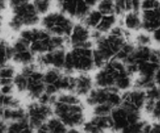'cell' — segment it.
<instances>
[{
  "mask_svg": "<svg viewBox=\"0 0 160 133\" xmlns=\"http://www.w3.org/2000/svg\"><path fill=\"white\" fill-rule=\"evenodd\" d=\"M130 32L121 25L116 26L108 34L102 35L92 31L93 58L95 69H100L116 58L120 50L131 40Z\"/></svg>",
  "mask_w": 160,
  "mask_h": 133,
  "instance_id": "6da1fadb",
  "label": "cell"
},
{
  "mask_svg": "<svg viewBox=\"0 0 160 133\" xmlns=\"http://www.w3.org/2000/svg\"><path fill=\"white\" fill-rule=\"evenodd\" d=\"M53 116L59 118L68 129H79L86 121V108L81 97L70 92L56 97L52 105Z\"/></svg>",
  "mask_w": 160,
  "mask_h": 133,
  "instance_id": "7a4b0ae2",
  "label": "cell"
},
{
  "mask_svg": "<svg viewBox=\"0 0 160 133\" xmlns=\"http://www.w3.org/2000/svg\"><path fill=\"white\" fill-rule=\"evenodd\" d=\"M95 87L113 89L120 93L131 90L134 76L123 62L114 59L98 69L93 77Z\"/></svg>",
  "mask_w": 160,
  "mask_h": 133,
  "instance_id": "3957f363",
  "label": "cell"
},
{
  "mask_svg": "<svg viewBox=\"0 0 160 133\" xmlns=\"http://www.w3.org/2000/svg\"><path fill=\"white\" fill-rule=\"evenodd\" d=\"M18 37L29 45L33 54L36 56L57 49L66 48L67 38L52 36L42 27H31L23 30Z\"/></svg>",
  "mask_w": 160,
  "mask_h": 133,
  "instance_id": "277c9868",
  "label": "cell"
},
{
  "mask_svg": "<svg viewBox=\"0 0 160 133\" xmlns=\"http://www.w3.org/2000/svg\"><path fill=\"white\" fill-rule=\"evenodd\" d=\"M12 11V17L8 26L15 32H20L27 28L34 27L40 23L41 18L34 8L33 2L12 0L9 3Z\"/></svg>",
  "mask_w": 160,
  "mask_h": 133,
  "instance_id": "5b68a950",
  "label": "cell"
},
{
  "mask_svg": "<svg viewBox=\"0 0 160 133\" xmlns=\"http://www.w3.org/2000/svg\"><path fill=\"white\" fill-rule=\"evenodd\" d=\"M95 69L92 44L67 50L62 71L69 74L89 73Z\"/></svg>",
  "mask_w": 160,
  "mask_h": 133,
  "instance_id": "8992f818",
  "label": "cell"
},
{
  "mask_svg": "<svg viewBox=\"0 0 160 133\" xmlns=\"http://www.w3.org/2000/svg\"><path fill=\"white\" fill-rule=\"evenodd\" d=\"M41 27L56 37L67 38L74 26L72 19L60 11H50L41 18Z\"/></svg>",
  "mask_w": 160,
  "mask_h": 133,
  "instance_id": "52a82bcc",
  "label": "cell"
},
{
  "mask_svg": "<svg viewBox=\"0 0 160 133\" xmlns=\"http://www.w3.org/2000/svg\"><path fill=\"white\" fill-rule=\"evenodd\" d=\"M20 71L26 76V90L24 94L31 101H38L45 92L44 70L36 63L23 66Z\"/></svg>",
  "mask_w": 160,
  "mask_h": 133,
  "instance_id": "ba28073f",
  "label": "cell"
},
{
  "mask_svg": "<svg viewBox=\"0 0 160 133\" xmlns=\"http://www.w3.org/2000/svg\"><path fill=\"white\" fill-rule=\"evenodd\" d=\"M122 93L113 89L95 87L85 97V103L92 108L97 105L107 104L112 108L121 104Z\"/></svg>",
  "mask_w": 160,
  "mask_h": 133,
  "instance_id": "9c48e42d",
  "label": "cell"
},
{
  "mask_svg": "<svg viewBox=\"0 0 160 133\" xmlns=\"http://www.w3.org/2000/svg\"><path fill=\"white\" fill-rule=\"evenodd\" d=\"M111 123V132L119 133L131 124L142 120V112L129 110L123 106L116 107L109 115Z\"/></svg>",
  "mask_w": 160,
  "mask_h": 133,
  "instance_id": "30bf717a",
  "label": "cell"
},
{
  "mask_svg": "<svg viewBox=\"0 0 160 133\" xmlns=\"http://www.w3.org/2000/svg\"><path fill=\"white\" fill-rule=\"evenodd\" d=\"M27 121L34 129L45 124L53 116L52 107L38 101H31L25 107Z\"/></svg>",
  "mask_w": 160,
  "mask_h": 133,
  "instance_id": "8fae6325",
  "label": "cell"
},
{
  "mask_svg": "<svg viewBox=\"0 0 160 133\" xmlns=\"http://www.w3.org/2000/svg\"><path fill=\"white\" fill-rule=\"evenodd\" d=\"M66 48L54 50L49 52L45 53L43 55L37 56L35 63L41 69H63L65 64Z\"/></svg>",
  "mask_w": 160,
  "mask_h": 133,
  "instance_id": "7c38bea8",
  "label": "cell"
},
{
  "mask_svg": "<svg viewBox=\"0 0 160 133\" xmlns=\"http://www.w3.org/2000/svg\"><path fill=\"white\" fill-rule=\"evenodd\" d=\"M12 60L17 65L23 66L35 63L36 56L33 54L29 45L17 37L12 43Z\"/></svg>",
  "mask_w": 160,
  "mask_h": 133,
  "instance_id": "4fadbf2b",
  "label": "cell"
},
{
  "mask_svg": "<svg viewBox=\"0 0 160 133\" xmlns=\"http://www.w3.org/2000/svg\"><path fill=\"white\" fill-rule=\"evenodd\" d=\"M146 101V93L143 90L131 88L122 93V101L120 105L129 110L142 112Z\"/></svg>",
  "mask_w": 160,
  "mask_h": 133,
  "instance_id": "5bb4252c",
  "label": "cell"
},
{
  "mask_svg": "<svg viewBox=\"0 0 160 133\" xmlns=\"http://www.w3.org/2000/svg\"><path fill=\"white\" fill-rule=\"evenodd\" d=\"M67 40V45H70V48L92 44V31L84 26L81 22H78L74 24Z\"/></svg>",
  "mask_w": 160,
  "mask_h": 133,
  "instance_id": "9a60e30c",
  "label": "cell"
},
{
  "mask_svg": "<svg viewBox=\"0 0 160 133\" xmlns=\"http://www.w3.org/2000/svg\"><path fill=\"white\" fill-rule=\"evenodd\" d=\"M84 133H107L111 132V123L109 116L92 115L86 119L82 126Z\"/></svg>",
  "mask_w": 160,
  "mask_h": 133,
  "instance_id": "2e32d148",
  "label": "cell"
},
{
  "mask_svg": "<svg viewBox=\"0 0 160 133\" xmlns=\"http://www.w3.org/2000/svg\"><path fill=\"white\" fill-rule=\"evenodd\" d=\"M95 87L93 76L89 73H80L74 75V82L72 93L79 97H85Z\"/></svg>",
  "mask_w": 160,
  "mask_h": 133,
  "instance_id": "e0dca14e",
  "label": "cell"
},
{
  "mask_svg": "<svg viewBox=\"0 0 160 133\" xmlns=\"http://www.w3.org/2000/svg\"><path fill=\"white\" fill-rule=\"evenodd\" d=\"M142 29L147 33H152L160 27V4L157 8L141 11Z\"/></svg>",
  "mask_w": 160,
  "mask_h": 133,
  "instance_id": "ac0fdd59",
  "label": "cell"
},
{
  "mask_svg": "<svg viewBox=\"0 0 160 133\" xmlns=\"http://www.w3.org/2000/svg\"><path fill=\"white\" fill-rule=\"evenodd\" d=\"M122 26L128 32L138 31L142 29V20L140 12H128L122 17Z\"/></svg>",
  "mask_w": 160,
  "mask_h": 133,
  "instance_id": "d6986e66",
  "label": "cell"
},
{
  "mask_svg": "<svg viewBox=\"0 0 160 133\" xmlns=\"http://www.w3.org/2000/svg\"><path fill=\"white\" fill-rule=\"evenodd\" d=\"M2 120L7 124L13 121H21L27 119L25 107H19L17 108H4L2 109Z\"/></svg>",
  "mask_w": 160,
  "mask_h": 133,
  "instance_id": "ffe728a7",
  "label": "cell"
},
{
  "mask_svg": "<svg viewBox=\"0 0 160 133\" xmlns=\"http://www.w3.org/2000/svg\"><path fill=\"white\" fill-rule=\"evenodd\" d=\"M117 23H118V17L115 14L103 16L99 24L94 30V31H96L99 34L104 35L110 32L116 26L118 25Z\"/></svg>",
  "mask_w": 160,
  "mask_h": 133,
  "instance_id": "44dd1931",
  "label": "cell"
},
{
  "mask_svg": "<svg viewBox=\"0 0 160 133\" xmlns=\"http://www.w3.org/2000/svg\"><path fill=\"white\" fill-rule=\"evenodd\" d=\"M17 73L15 67L12 65L7 64L0 67V87L13 85V79Z\"/></svg>",
  "mask_w": 160,
  "mask_h": 133,
  "instance_id": "7402d4cb",
  "label": "cell"
},
{
  "mask_svg": "<svg viewBox=\"0 0 160 133\" xmlns=\"http://www.w3.org/2000/svg\"><path fill=\"white\" fill-rule=\"evenodd\" d=\"M6 133H34V129L25 119L7 123Z\"/></svg>",
  "mask_w": 160,
  "mask_h": 133,
  "instance_id": "603a6c76",
  "label": "cell"
},
{
  "mask_svg": "<svg viewBox=\"0 0 160 133\" xmlns=\"http://www.w3.org/2000/svg\"><path fill=\"white\" fill-rule=\"evenodd\" d=\"M12 44L6 39L0 38V67L9 64L12 60Z\"/></svg>",
  "mask_w": 160,
  "mask_h": 133,
  "instance_id": "cb8c5ba5",
  "label": "cell"
},
{
  "mask_svg": "<svg viewBox=\"0 0 160 133\" xmlns=\"http://www.w3.org/2000/svg\"><path fill=\"white\" fill-rule=\"evenodd\" d=\"M102 17V14L98 9H95V7L88 12V14L85 17V18L81 21V23H82L84 26H87L89 30L94 31V30L98 26V25L99 24Z\"/></svg>",
  "mask_w": 160,
  "mask_h": 133,
  "instance_id": "d4e9b609",
  "label": "cell"
},
{
  "mask_svg": "<svg viewBox=\"0 0 160 133\" xmlns=\"http://www.w3.org/2000/svg\"><path fill=\"white\" fill-rule=\"evenodd\" d=\"M21 107L20 100L13 94L5 95L0 93V108H17Z\"/></svg>",
  "mask_w": 160,
  "mask_h": 133,
  "instance_id": "484cf974",
  "label": "cell"
},
{
  "mask_svg": "<svg viewBox=\"0 0 160 133\" xmlns=\"http://www.w3.org/2000/svg\"><path fill=\"white\" fill-rule=\"evenodd\" d=\"M51 133H66L68 128L56 117L52 116L45 123Z\"/></svg>",
  "mask_w": 160,
  "mask_h": 133,
  "instance_id": "4316f807",
  "label": "cell"
},
{
  "mask_svg": "<svg viewBox=\"0 0 160 133\" xmlns=\"http://www.w3.org/2000/svg\"><path fill=\"white\" fill-rule=\"evenodd\" d=\"M95 9H98L103 16L115 14L114 1H111V0L98 1L96 6H95Z\"/></svg>",
  "mask_w": 160,
  "mask_h": 133,
  "instance_id": "83f0119b",
  "label": "cell"
},
{
  "mask_svg": "<svg viewBox=\"0 0 160 133\" xmlns=\"http://www.w3.org/2000/svg\"><path fill=\"white\" fill-rule=\"evenodd\" d=\"M34 8L38 13L40 15V17L46 15L47 13L50 12L52 7V2L48 1V0H36L33 1Z\"/></svg>",
  "mask_w": 160,
  "mask_h": 133,
  "instance_id": "f1b7e54d",
  "label": "cell"
},
{
  "mask_svg": "<svg viewBox=\"0 0 160 133\" xmlns=\"http://www.w3.org/2000/svg\"><path fill=\"white\" fill-rule=\"evenodd\" d=\"M152 41V36L147 32H139L134 38V45L136 46H150Z\"/></svg>",
  "mask_w": 160,
  "mask_h": 133,
  "instance_id": "f546056e",
  "label": "cell"
},
{
  "mask_svg": "<svg viewBox=\"0 0 160 133\" xmlns=\"http://www.w3.org/2000/svg\"><path fill=\"white\" fill-rule=\"evenodd\" d=\"M145 123H146V121L142 119L138 122L129 125L119 133H143V129Z\"/></svg>",
  "mask_w": 160,
  "mask_h": 133,
  "instance_id": "4dcf8cb0",
  "label": "cell"
},
{
  "mask_svg": "<svg viewBox=\"0 0 160 133\" xmlns=\"http://www.w3.org/2000/svg\"><path fill=\"white\" fill-rule=\"evenodd\" d=\"M112 107L107 104H102L97 105L92 107V115H98V116H109L112 110Z\"/></svg>",
  "mask_w": 160,
  "mask_h": 133,
  "instance_id": "1f68e13d",
  "label": "cell"
},
{
  "mask_svg": "<svg viewBox=\"0 0 160 133\" xmlns=\"http://www.w3.org/2000/svg\"><path fill=\"white\" fill-rule=\"evenodd\" d=\"M146 93V99L151 100V101H157L160 98V87L157 86H153L150 88L145 90Z\"/></svg>",
  "mask_w": 160,
  "mask_h": 133,
  "instance_id": "d6a6232c",
  "label": "cell"
},
{
  "mask_svg": "<svg viewBox=\"0 0 160 133\" xmlns=\"http://www.w3.org/2000/svg\"><path fill=\"white\" fill-rule=\"evenodd\" d=\"M160 2L153 1V0H145L141 2V11L150 10L157 8L159 6ZM140 11V12H141Z\"/></svg>",
  "mask_w": 160,
  "mask_h": 133,
  "instance_id": "836d02e7",
  "label": "cell"
},
{
  "mask_svg": "<svg viewBox=\"0 0 160 133\" xmlns=\"http://www.w3.org/2000/svg\"><path fill=\"white\" fill-rule=\"evenodd\" d=\"M150 115L153 119L156 120L157 121H160V98L155 102L154 108Z\"/></svg>",
  "mask_w": 160,
  "mask_h": 133,
  "instance_id": "e575fe53",
  "label": "cell"
},
{
  "mask_svg": "<svg viewBox=\"0 0 160 133\" xmlns=\"http://www.w3.org/2000/svg\"><path fill=\"white\" fill-rule=\"evenodd\" d=\"M152 38V40H154L155 42L160 44V27L156 29L155 31H153Z\"/></svg>",
  "mask_w": 160,
  "mask_h": 133,
  "instance_id": "d590c367",
  "label": "cell"
},
{
  "mask_svg": "<svg viewBox=\"0 0 160 133\" xmlns=\"http://www.w3.org/2000/svg\"><path fill=\"white\" fill-rule=\"evenodd\" d=\"M150 133H160V121L151 124V130Z\"/></svg>",
  "mask_w": 160,
  "mask_h": 133,
  "instance_id": "8d00e7d4",
  "label": "cell"
},
{
  "mask_svg": "<svg viewBox=\"0 0 160 133\" xmlns=\"http://www.w3.org/2000/svg\"><path fill=\"white\" fill-rule=\"evenodd\" d=\"M34 133H51L45 124L34 129Z\"/></svg>",
  "mask_w": 160,
  "mask_h": 133,
  "instance_id": "74e56055",
  "label": "cell"
},
{
  "mask_svg": "<svg viewBox=\"0 0 160 133\" xmlns=\"http://www.w3.org/2000/svg\"><path fill=\"white\" fill-rule=\"evenodd\" d=\"M153 80H154L155 85L160 87V68L156 71V73H155Z\"/></svg>",
  "mask_w": 160,
  "mask_h": 133,
  "instance_id": "f35d334b",
  "label": "cell"
},
{
  "mask_svg": "<svg viewBox=\"0 0 160 133\" xmlns=\"http://www.w3.org/2000/svg\"><path fill=\"white\" fill-rule=\"evenodd\" d=\"M6 124L2 120H0V133H6Z\"/></svg>",
  "mask_w": 160,
  "mask_h": 133,
  "instance_id": "ab89813d",
  "label": "cell"
},
{
  "mask_svg": "<svg viewBox=\"0 0 160 133\" xmlns=\"http://www.w3.org/2000/svg\"><path fill=\"white\" fill-rule=\"evenodd\" d=\"M6 6H7V2H6L0 1V14L6 9Z\"/></svg>",
  "mask_w": 160,
  "mask_h": 133,
  "instance_id": "60d3db41",
  "label": "cell"
},
{
  "mask_svg": "<svg viewBox=\"0 0 160 133\" xmlns=\"http://www.w3.org/2000/svg\"><path fill=\"white\" fill-rule=\"evenodd\" d=\"M66 133H84L82 130H80L79 129H68Z\"/></svg>",
  "mask_w": 160,
  "mask_h": 133,
  "instance_id": "b9f144b4",
  "label": "cell"
},
{
  "mask_svg": "<svg viewBox=\"0 0 160 133\" xmlns=\"http://www.w3.org/2000/svg\"><path fill=\"white\" fill-rule=\"evenodd\" d=\"M2 17L0 15V33H1V28H2Z\"/></svg>",
  "mask_w": 160,
  "mask_h": 133,
  "instance_id": "7bdbcfd3",
  "label": "cell"
},
{
  "mask_svg": "<svg viewBox=\"0 0 160 133\" xmlns=\"http://www.w3.org/2000/svg\"><path fill=\"white\" fill-rule=\"evenodd\" d=\"M1 112H2V109L0 108V120H2V116H1Z\"/></svg>",
  "mask_w": 160,
  "mask_h": 133,
  "instance_id": "ee69618b",
  "label": "cell"
}]
</instances>
